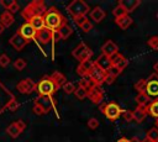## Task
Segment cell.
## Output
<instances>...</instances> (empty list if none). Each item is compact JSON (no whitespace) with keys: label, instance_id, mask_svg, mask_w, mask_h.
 Wrapping results in <instances>:
<instances>
[{"label":"cell","instance_id":"10","mask_svg":"<svg viewBox=\"0 0 158 142\" xmlns=\"http://www.w3.org/2000/svg\"><path fill=\"white\" fill-rule=\"evenodd\" d=\"M16 89L21 93V94H31L33 91H36V83L31 79V78H25L22 80H20L16 84Z\"/></svg>","mask_w":158,"mask_h":142},{"label":"cell","instance_id":"51","mask_svg":"<svg viewBox=\"0 0 158 142\" xmlns=\"http://www.w3.org/2000/svg\"><path fill=\"white\" fill-rule=\"evenodd\" d=\"M130 142H141V141H139L137 137H132V138L130 140Z\"/></svg>","mask_w":158,"mask_h":142},{"label":"cell","instance_id":"11","mask_svg":"<svg viewBox=\"0 0 158 142\" xmlns=\"http://www.w3.org/2000/svg\"><path fill=\"white\" fill-rule=\"evenodd\" d=\"M122 114V110H121V107L116 104V102H109V104H106V106H105V110H104V115L109 119V120H111V121H115L116 119H118V116Z\"/></svg>","mask_w":158,"mask_h":142},{"label":"cell","instance_id":"22","mask_svg":"<svg viewBox=\"0 0 158 142\" xmlns=\"http://www.w3.org/2000/svg\"><path fill=\"white\" fill-rule=\"evenodd\" d=\"M115 22H116V25H117L121 30H127V28L132 25V19H131V17L128 16V14H127V15H125V16H121V17L116 19Z\"/></svg>","mask_w":158,"mask_h":142},{"label":"cell","instance_id":"42","mask_svg":"<svg viewBox=\"0 0 158 142\" xmlns=\"http://www.w3.org/2000/svg\"><path fill=\"white\" fill-rule=\"evenodd\" d=\"M106 73H107L109 75L114 77V78H117V77H118V75L121 74V72H120V70H118L117 68H115V67H111V68H110V69H109V70H107Z\"/></svg>","mask_w":158,"mask_h":142},{"label":"cell","instance_id":"54","mask_svg":"<svg viewBox=\"0 0 158 142\" xmlns=\"http://www.w3.org/2000/svg\"><path fill=\"white\" fill-rule=\"evenodd\" d=\"M141 142H152V141H149V140H147V138H144L143 141H141Z\"/></svg>","mask_w":158,"mask_h":142},{"label":"cell","instance_id":"47","mask_svg":"<svg viewBox=\"0 0 158 142\" xmlns=\"http://www.w3.org/2000/svg\"><path fill=\"white\" fill-rule=\"evenodd\" d=\"M60 40V36L58 33V31H52V41L53 42H58Z\"/></svg>","mask_w":158,"mask_h":142},{"label":"cell","instance_id":"12","mask_svg":"<svg viewBox=\"0 0 158 142\" xmlns=\"http://www.w3.org/2000/svg\"><path fill=\"white\" fill-rule=\"evenodd\" d=\"M36 30L28 23V22H25V23H22L21 26H20V28L17 30V33L22 37V38H25L27 42H30L31 40H35V37H36Z\"/></svg>","mask_w":158,"mask_h":142},{"label":"cell","instance_id":"28","mask_svg":"<svg viewBox=\"0 0 158 142\" xmlns=\"http://www.w3.org/2000/svg\"><path fill=\"white\" fill-rule=\"evenodd\" d=\"M19 107H20V104H19V101L16 100V98L10 99V100L6 102V106H5V109H7V110H9V111H11V112L16 111Z\"/></svg>","mask_w":158,"mask_h":142},{"label":"cell","instance_id":"19","mask_svg":"<svg viewBox=\"0 0 158 142\" xmlns=\"http://www.w3.org/2000/svg\"><path fill=\"white\" fill-rule=\"evenodd\" d=\"M117 5H120L128 14V12H132L136 7H138L141 5V1L139 0H121V1H118Z\"/></svg>","mask_w":158,"mask_h":142},{"label":"cell","instance_id":"23","mask_svg":"<svg viewBox=\"0 0 158 142\" xmlns=\"http://www.w3.org/2000/svg\"><path fill=\"white\" fill-rule=\"evenodd\" d=\"M90 17H91V20H94L95 22H100V21H102L104 17H105V11H104L101 7L96 6V7H94V9L91 10Z\"/></svg>","mask_w":158,"mask_h":142},{"label":"cell","instance_id":"40","mask_svg":"<svg viewBox=\"0 0 158 142\" xmlns=\"http://www.w3.org/2000/svg\"><path fill=\"white\" fill-rule=\"evenodd\" d=\"M144 86H146V79H138V81L135 84V89L138 93H144Z\"/></svg>","mask_w":158,"mask_h":142},{"label":"cell","instance_id":"52","mask_svg":"<svg viewBox=\"0 0 158 142\" xmlns=\"http://www.w3.org/2000/svg\"><path fill=\"white\" fill-rule=\"evenodd\" d=\"M105 106H106V104H101V105H100V111H101V112H104Z\"/></svg>","mask_w":158,"mask_h":142},{"label":"cell","instance_id":"37","mask_svg":"<svg viewBox=\"0 0 158 142\" xmlns=\"http://www.w3.org/2000/svg\"><path fill=\"white\" fill-rule=\"evenodd\" d=\"M62 88H63V90H64L65 94H72V93H74V90H75V85H74L72 81H65Z\"/></svg>","mask_w":158,"mask_h":142},{"label":"cell","instance_id":"9","mask_svg":"<svg viewBox=\"0 0 158 142\" xmlns=\"http://www.w3.org/2000/svg\"><path fill=\"white\" fill-rule=\"evenodd\" d=\"M25 128H26V123H25L22 120H17V121L11 122V123L6 127V133H7L11 138H17V137L23 132Z\"/></svg>","mask_w":158,"mask_h":142},{"label":"cell","instance_id":"26","mask_svg":"<svg viewBox=\"0 0 158 142\" xmlns=\"http://www.w3.org/2000/svg\"><path fill=\"white\" fill-rule=\"evenodd\" d=\"M51 78L54 80V83L58 85V88H62L64 85V83L67 81V78L64 77V74H62L60 72H54L51 74Z\"/></svg>","mask_w":158,"mask_h":142},{"label":"cell","instance_id":"33","mask_svg":"<svg viewBox=\"0 0 158 142\" xmlns=\"http://www.w3.org/2000/svg\"><path fill=\"white\" fill-rule=\"evenodd\" d=\"M123 58H125V57H123L121 53H118V52H117V53H115L114 56H111V57H110L111 65H112V67H116V65H117V64H118Z\"/></svg>","mask_w":158,"mask_h":142},{"label":"cell","instance_id":"6","mask_svg":"<svg viewBox=\"0 0 158 142\" xmlns=\"http://www.w3.org/2000/svg\"><path fill=\"white\" fill-rule=\"evenodd\" d=\"M88 78L95 84V85H101L102 83H105V78H106V72L102 70L101 68H99L95 63L93 65V68L90 69Z\"/></svg>","mask_w":158,"mask_h":142},{"label":"cell","instance_id":"56","mask_svg":"<svg viewBox=\"0 0 158 142\" xmlns=\"http://www.w3.org/2000/svg\"><path fill=\"white\" fill-rule=\"evenodd\" d=\"M0 110H1V111H4V109H1V107H0Z\"/></svg>","mask_w":158,"mask_h":142},{"label":"cell","instance_id":"32","mask_svg":"<svg viewBox=\"0 0 158 142\" xmlns=\"http://www.w3.org/2000/svg\"><path fill=\"white\" fill-rule=\"evenodd\" d=\"M26 65H27V63H26V61H25L23 58H17V59L14 62V68H15L16 70H23V69L26 68Z\"/></svg>","mask_w":158,"mask_h":142},{"label":"cell","instance_id":"48","mask_svg":"<svg viewBox=\"0 0 158 142\" xmlns=\"http://www.w3.org/2000/svg\"><path fill=\"white\" fill-rule=\"evenodd\" d=\"M115 79H116V78H114V77H111V75H109V74L106 73V78H105V83H106V84H109V85L112 84V83L115 81Z\"/></svg>","mask_w":158,"mask_h":142},{"label":"cell","instance_id":"46","mask_svg":"<svg viewBox=\"0 0 158 142\" xmlns=\"http://www.w3.org/2000/svg\"><path fill=\"white\" fill-rule=\"evenodd\" d=\"M123 114V119L126 122H131L133 121V116H132V111H122Z\"/></svg>","mask_w":158,"mask_h":142},{"label":"cell","instance_id":"35","mask_svg":"<svg viewBox=\"0 0 158 142\" xmlns=\"http://www.w3.org/2000/svg\"><path fill=\"white\" fill-rule=\"evenodd\" d=\"M147 44L153 49V51H158V36H152L148 38Z\"/></svg>","mask_w":158,"mask_h":142},{"label":"cell","instance_id":"4","mask_svg":"<svg viewBox=\"0 0 158 142\" xmlns=\"http://www.w3.org/2000/svg\"><path fill=\"white\" fill-rule=\"evenodd\" d=\"M89 10V5L83 0H74L67 6V11L73 16V19L78 16H85Z\"/></svg>","mask_w":158,"mask_h":142},{"label":"cell","instance_id":"14","mask_svg":"<svg viewBox=\"0 0 158 142\" xmlns=\"http://www.w3.org/2000/svg\"><path fill=\"white\" fill-rule=\"evenodd\" d=\"M40 43L42 44H47L49 41H52V31L48 30L47 27L41 28L40 31L36 32V37H35Z\"/></svg>","mask_w":158,"mask_h":142},{"label":"cell","instance_id":"41","mask_svg":"<svg viewBox=\"0 0 158 142\" xmlns=\"http://www.w3.org/2000/svg\"><path fill=\"white\" fill-rule=\"evenodd\" d=\"M88 127H89L90 130H95V128H98V127H99V120H98L96 117H91V119H89V121H88Z\"/></svg>","mask_w":158,"mask_h":142},{"label":"cell","instance_id":"38","mask_svg":"<svg viewBox=\"0 0 158 142\" xmlns=\"http://www.w3.org/2000/svg\"><path fill=\"white\" fill-rule=\"evenodd\" d=\"M10 62H11V59H10V57L7 54H5V53L0 54V67L5 68V67H7L10 64Z\"/></svg>","mask_w":158,"mask_h":142},{"label":"cell","instance_id":"36","mask_svg":"<svg viewBox=\"0 0 158 142\" xmlns=\"http://www.w3.org/2000/svg\"><path fill=\"white\" fill-rule=\"evenodd\" d=\"M20 10V5L17 4V1H15V0H11V2H10V5H9V7L6 9V11H9L10 14H15V12H17Z\"/></svg>","mask_w":158,"mask_h":142},{"label":"cell","instance_id":"21","mask_svg":"<svg viewBox=\"0 0 158 142\" xmlns=\"http://www.w3.org/2000/svg\"><path fill=\"white\" fill-rule=\"evenodd\" d=\"M95 64H96L99 68H101L102 70H105V72H107V70L112 67V65H111V62H110V58L106 57V56H104V54L99 56V58L95 61Z\"/></svg>","mask_w":158,"mask_h":142},{"label":"cell","instance_id":"18","mask_svg":"<svg viewBox=\"0 0 158 142\" xmlns=\"http://www.w3.org/2000/svg\"><path fill=\"white\" fill-rule=\"evenodd\" d=\"M148 114V106H137L136 110L132 111V116H133V120L138 123L143 122L146 116Z\"/></svg>","mask_w":158,"mask_h":142},{"label":"cell","instance_id":"27","mask_svg":"<svg viewBox=\"0 0 158 142\" xmlns=\"http://www.w3.org/2000/svg\"><path fill=\"white\" fill-rule=\"evenodd\" d=\"M148 101H149V96L146 93H138L136 96V102L138 104V106H148Z\"/></svg>","mask_w":158,"mask_h":142},{"label":"cell","instance_id":"39","mask_svg":"<svg viewBox=\"0 0 158 142\" xmlns=\"http://www.w3.org/2000/svg\"><path fill=\"white\" fill-rule=\"evenodd\" d=\"M112 14L115 15V17H116V19H118V17H121V16L127 15V12H126V11H125V10H123V9H122L120 5H117V6H116V7L112 10Z\"/></svg>","mask_w":158,"mask_h":142},{"label":"cell","instance_id":"43","mask_svg":"<svg viewBox=\"0 0 158 142\" xmlns=\"http://www.w3.org/2000/svg\"><path fill=\"white\" fill-rule=\"evenodd\" d=\"M127 64H128V59L123 58V59H122V61H121V62H120V63H118V64H117L115 68H117L120 72H122V70H123V69L127 67Z\"/></svg>","mask_w":158,"mask_h":142},{"label":"cell","instance_id":"20","mask_svg":"<svg viewBox=\"0 0 158 142\" xmlns=\"http://www.w3.org/2000/svg\"><path fill=\"white\" fill-rule=\"evenodd\" d=\"M14 21H15V17H14L12 14H10L6 10L4 12H1V15H0V23H1V26L4 28L5 27H10L14 23Z\"/></svg>","mask_w":158,"mask_h":142},{"label":"cell","instance_id":"29","mask_svg":"<svg viewBox=\"0 0 158 142\" xmlns=\"http://www.w3.org/2000/svg\"><path fill=\"white\" fill-rule=\"evenodd\" d=\"M148 112H149L153 117L158 119V100H153V101L148 105Z\"/></svg>","mask_w":158,"mask_h":142},{"label":"cell","instance_id":"1","mask_svg":"<svg viewBox=\"0 0 158 142\" xmlns=\"http://www.w3.org/2000/svg\"><path fill=\"white\" fill-rule=\"evenodd\" d=\"M42 17H43L44 27H47L51 31H57L60 26H63L64 23H67L64 16L54 6L47 9Z\"/></svg>","mask_w":158,"mask_h":142},{"label":"cell","instance_id":"49","mask_svg":"<svg viewBox=\"0 0 158 142\" xmlns=\"http://www.w3.org/2000/svg\"><path fill=\"white\" fill-rule=\"evenodd\" d=\"M153 69H154V73H156V74H158V62H156V63H154Z\"/></svg>","mask_w":158,"mask_h":142},{"label":"cell","instance_id":"2","mask_svg":"<svg viewBox=\"0 0 158 142\" xmlns=\"http://www.w3.org/2000/svg\"><path fill=\"white\" fill-rule=\"evenodd\" d=\"M46 10H47V6H46L44 1H42V0H33L28 5H26L23 10H21V16L27 22L32 17L43 16V14L46 12Z\"/></svg>","mask_w":158,"mask_h":142},{"label":"cell","instance_id":"30","mask_svg":"<svg viewBox=\"0 0 158 142\" xmlns=\"http://www.w3.org/2000/svg\"><path fill=\"white\" fill-rule=\"evenodd\" d=\"M74 95L77 96V99L84 100V99L88 96V90H85V89L81 88V86H78V88H75V90H74Z\"/></svg>","mask_w":158,"mask_h":142},{"label":"cell","instance_id":"3","mask_svg":"<svg viewBox=\"0 0 158 142\" xmlns=\"http://www.w3.org/2000/svg\"><path fill=\"white\" fill-rule=\"evenodd\" d=\"M58 89V85L54 83L51 75H44L38 83H36V91L38 96H52Z\"/></svg>","mask_w":158,"mask_h":142},{"label":"cell","instance_id":"31","mask_svg":"<svg viewBox=\"0 0 158 142\" xmlns=\"http://www.w3.org/2000/svg\"><path fill=\"white\" fill-rule=\"evenodd\" d=\"M147 140L152 141V142H157L158 141V128L153 127V128H149L148 132H147Z\"/></svg>","mask_w":158,"mask_h":142},{"label":"cell","instance_id":"13","mask_svg":"<svg viewBox=\"0 0 158 142\" xmlns=\"http://www.w3.org/2000/svg\"><path fill=\"white\" fill-rule=\"evenodd\" d=\"M88 96L94 104H100L104 98V90L100 85H94L88 90Z\"/></svg>","mask_w":158,"mask_h":142},{"label":"cell","instance_id":"7","mask_svg":"<svg viewBox=\"0 0 158 142\" xmlns=\"http://www.w3.org/2000/svg\"><path fill=\"white\" fill-rule=\"evenodd\" d=\"M33 104L37 105L43 111V114H48L56 106V102H54L52 96H38L37 99H35Z\"/></svg>","mask_w":158,"mask_h":142},{"label":"cell","instance_id":"5","mask_svg":"<svg viewBox=\"0 0 158 142\" xmlns=\"http://www.w3.org/2000/svg\"><path fill=\"white\" fill-rule=\"evenodd\" d=\"M72 54H73V57H74L75 59H78L79 63H80V62H83V61L90 59L91 56H93V51H91L85 43L81 42V43H79V44L73 49Z\"/></svg>","mask_w":158,"mask_h":142},{"label":"cell","instance_id":"55","mask_svg":"<svg viewBox=\"0 0 158 142\" xmlns=\"http://www.w3.org/2000/svg\"><path fill=\"white\" fill-rule=\"evenodd\" d=\"M156 128H158V119L156 120Z\"/></svg>","mask_w":158,"mask_h":142},{"label":"cell","instance_id":"17","mask_svg":"<svg viewBox=\"0 0 158 142\" xmlns=\"http://www.w3.org/2000/svg\"><path fill=\"white\" fill-rule=\"evenodd\" d=\"M101 51H102V54H104V56H106V57L110 58L111 56H114L115 53L118 52V48H117V46H116V43H115L114 41L109 40V41H106V42L102 44Z\"/></svg>","mask_w":158,"mask_h":142},{"label":"cell","instance_id":"44","mask_svg":"<svg viewBox=\"0 0 158 142\" xmlns=\"http://www.w3.org/2000/svg\"><path fill=\"white\" fill-rule=\"evenodd\" d=\"M88 21V19H86V16H78V17H74V22L80 27L84 22H86Z\"/></svg>","mask_w":158,"mask_h":142},{"label":"cell","instance_id":"50","mask_svg":"<svg viewBox=\"0 0 158 142\" xmlns=\"http://www.w3.org/2000/svg\"><path fill=\"white\" fill-rule=\"evenodd\" d=\"M117 142H130V140H128V138H125V137H122V138H120Z\"/></svg>","mask_w":158,"mask_h":142},{"label":"cell","instance_id":"53","mask_svg":"<svg viewBox=\"0 0 158 142\" xmlns=\"http://www.w3.org/2000/svg\"><path fill=\"white\" fill-rule=\"evenodd\" d=\"M2 31H4V27H2V26H1V23H0V35L2 33Z\"/></svg>","mask_w":158,"mask_h":142},{"label":"cell","instance_id":"15","mask_svg":"<svg viewBox=\"0 0 158 142\" xmlns=\"http://www.w3.org/2000/svg\"><path fill=\"white\" fill-rule=\"evenodd\" d=\"M9 43L16 49V51H22L25 47H26V44L28 43L25 38H22L17 32L14 35V36H11V38L9 40Z\"/></svg>","mask_w":158,"mask_h":142},{"label":"cell","instance_id":"25","mask_svg":"<svg viewBox=\"0 0 158 142\" xmlns=\"http://www.w3.org/2000/svg\"><path fill=\"white\" fill-rule=\"evenodd\" d=\"M57 31H58V33H59V36H60V40H67V38L73 33V28H72L68 23H64V25L60 26Z\"/></svg>","mask_w":158,"mask_h":142},{"label":"cell","instance_id":"45","mask_svg":"<svg viewBox=\"0 0 158 142\" xmlns=\"http://www.w3.org/2000/svg\"><path fill=\"white\" fill-rule=\"evenodd\" d=\"M80 28H81V30H83L84 32H89V31H90V30L93 28V25H91V22H90V21L88 20L86 22H84V23H83V25L80 26Z\"/></svg>","mask_w":158,"mask_h":142},{"label":"cell","instance_id":"57","mask_svg":"<svg viewBox=\"0 0 158 142\" xmlns=\"http://www.w3.org/2000/svg\"><path fill=\"white\" fill-rule=\"evenodd\" d=\"M157 19H158V14H157Z\"/></svg>","mask_w":158,"mask_h":142},{"label":"cell","instance_id":"24","mask_svg":"<svg viewBox=\"0 0 158 142\" xmlns=\"http://www.w3.org/2000/svg\"><path fill=\"white\" fill-rule=\"evenodd\" d=\"M36 31H40L41 28L44 27V22H43V17L42 16H36V17H32L27 21Z\"/></svg>","mask_w":158,"mask_h":142},{"label":"cell","instance_id":"8","mask_svg":"<svg viewBox=\"0 0 158 142\" xmlns=\"http://www.w3.org/2000/svg\"><path fill=\"white\" fill-rule=\"evenodd\" d=\"M144 93L148 96H158V74L153 73L148 79H146Z\"/></svg>","mask_w":158,"mask_h":142},{"label":"cell","instance_id":"16","mask_svg":"<svg viewBox=\"0 0 158 142\" xmlns=\"http://www.w3.org/2000/svg\"><path fill=\"white\" fill-rule=\"evenodd\" d=\"M94 63H95V62L91 61V59H86V61L80 62L79 65H78V68H77V73H78L80 77H83V78L88 77V74H89L90 69L93 68Z\"/></svg>","mask_w":158,"mask_h":142},{"label":"cell","instance_id":"34","mask_svg":"<svg viewBox=\"0 0 158 142\" xmlns=\"http://www.w3.org/2000/svg\"><path fill=\"white\" fill-rule=\"evenodd\" d=\"M95 84L88 78V77H85V78H83L81 80H80V83H79V86H81V88H84L85 90H89L91 86H94Z\"/></svg>","mask_w":158,"mask_h":142}]
</instances>
